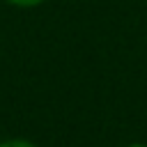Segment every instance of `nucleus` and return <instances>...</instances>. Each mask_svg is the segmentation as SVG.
Here are the masks:
<instances>
[{"mask_svg":"<svg viewBox=\"0 0 147 147\" xmlns=\"http://www.w3.org/2000/svg\"><path fill=\"white\" fill-rule=\"evenodd\" d=\"M7 2H11V5H16V7H34V5H39L41 0H7Z\"/></svg>","mask_w":147,"mask_h":147,"instance_id":"obj_1","label":"nucleus"},{"mask_svg":"<svg viewBox=\"0 0 147 147\" xmlns=\"http://www.w3.org/2000/svg\"><path fill=\"white\" fill-rule=\"evenodd\" d=\"M0 147H34L32 142H25V140H11V142H5Z\"/></svg>","mask_w":147,"mask_h":147,"instance_id":"obj_2","label":"nucleus"},{"mask_svg":"<svg viewBox=\"0 0 147 147\" xmlns=\"http://www.w3.org/2000/svg\"><path fill=\"white\" fill-rule=\"evenodd\" d=\"M136 147H140V145H136Z\"/></svg>","mask_w":147,"mask_h":147,"instance_id":"obj_3","label":"nucleus"}]
</instances>
